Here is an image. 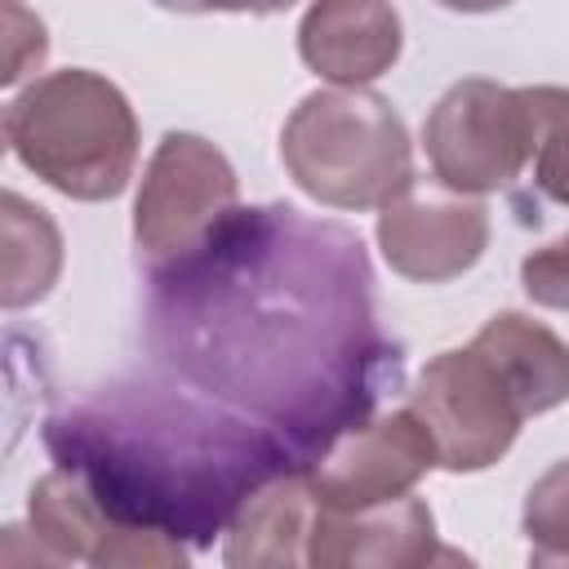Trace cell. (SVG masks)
Here are the masks:
<instances>
[{"mask_svg": "<svg viewBox=\"0 0 569 569\" xmlns=\"http://www.w3.org/2000/svg\"><path fill=\"white\" fill-rule=\"evenodd\" d=\"M156 369L222 400L311 467L400 382L360 236L293 204L236 209L204 244L147 271Z\"/></svg>", "mask_w": 569, "mask_h": 569, "instance_id": "obj_1", "label": "cell"}, {"mask_svg": "<svg viewBox=\"0 0 569 569\" xmlns=\"http://www.w3.org/2000/svg\"><path fill=\"white\" fill-rule=\"evenodd\" d=\"M40 436L111 520L191 547H209L267 480L298 467L262 422L173 378L89 387Z\"/></svg>", "mask_w": 569, "mask_h": 569, "instance_id": "obj_2", "label": "cell"}, {"mask_svg": "<svg viewBox=\"0 0 569 569\" xmlns=\"http://www.w3.org/2000/svg\"><path fill=\"white\" fill-rule=\"evenodd\" d=\"M4 142L36 178L71 200H116L138 164L129 98L84 67L31 80L4 107Z\"/></svg>", "mask_w": 569, "mask_h": 569, "instance_id": "obj_3", "label": "cell"}, {"mask_svg": "<svg viewBox=\"0 0 569 569\" xmlns=\"http://www.w3.org/2000/svg\"><path fill=\"white\" fill-rule=\"evenodd\" d=\"M289 178L329 209H382L413 182V147L396 107L365 89L338 84L307 93L280 129Z\"/></svg>", "mask_w": 569, "mask_h": 569, "instance_id": "obj_4", "label": "cell"}, {"mask_svg": "<svg viewBox=\"0 0 569 569\" xmlns=\"http://www.w3.org/2000/svg\"><path fill=\"white\" fill-rule=\"evenodd\" d=\"M405 405L427 422L440 467L458 476L493 467L529 418L502 365L476 342L431 356Z\"/></svg>", "mask_w": 569, "mask_h": 569, "instance_id": "obj_5", "label": "cell"}, {"mask_svg": "<svg viewBox=\"0 0 569 569\" xmlns=\"http://www.w3.org/2000/svg\"><path fill=\"white\" fill-rule=\"evenodd\" d=\"M240 209L231 160L200 133H164L133 200V244L147 271L204 244Z\"/></svg>", "mask_w": 569, "mask_h": 569, "instance_id": "obj_6", "label": "cell"}, {"mask_svg": "<svg viewBox=\"0 0 569 569\" xmlns=\"http://www.w3.org/2000/svg\"><path fill=\"white\" fill-rule=\"evenodd\" d=\"M422 147L436 182L462 196L511 187L533 160V111L525 89L485 76L449 84L422 124Z\"/></svg>", "mask_w": 569, "mask_h": 569, "instance_id": "obj_7", "label": "cell"}, {"mask_svg": "<svg viewBox=\"0 0 569 569\" xmlns=\"http://www.w3.org/2000/svg\"><path fill=\"white\" fill-rule=\"evenodd\" d=\"M440 467L427 422L400 405L338 436L311 467H302L316 502L325 507H373L413 493V485Z\"/></svg>", "mask_w": 569, "mask_h": 569, "instance_id": "obj_8", "label": "cell"}, {"mask_svg": "<svg viewBox=\"0 0 569 569\" xmlns=\"http://www.w3.org/2000/svg\"><path fill=\"white\" fill-rule=\"evenodd\" d=\"M489 244V209L453 187H418L391 196L378 213V249L387 267L418 284H445L480 262Z\"/></svg>", "mask_w": 569, "mask_h": 569, "instance_id": "obj_9", "label": "cell"}, {"mask_svg": "<svg viewBox=\"0 0 569 569\" xmlns=\"http://www.w3.org/2000/svg\"><path fill=\"white\" fill-rule=\"evenodd\" d=\"M27 520H31L40 560H58V565L84 560L98 569H111V565H142V569L147 565H160V569L178 565L182 569L187 565L182 542L111 520L93 502V493L62 467H53L49 476H40L31 485Z\"/></svg>", "mask_w": 569, "mask_h": 569, "instance_id": "obj_10", "label": "cell"}, {"mask_svg": "<svg viewBox=\"0 0 569 569\" xmlns=\"http://www.w3.org/2000/svg\"><path fill=\"white\" fill-rule=\"evenodd\" d=\"M316 498V493H311ZM462 551L440 547L436 516L422 498L405 493L373 507H311L307 525V565L316 569H418V565H458Z\"/></svg>", "mask_w": 569, "mask_h": 569, "instance_id": "obj_11", "label": "cell"}, {"mask_svg": "<svg viewBox=\"0 0 569 569\" xmlns=\"http://www.w3.org/2000/svg\"><path fill=\"white\" fill-rule=\"evenodd\" d=\"M405 44L391 0H311L298 22L302 62L329 84H369L396 67Z\"/></svg>", "mask_w": 569, "mask_h": 569, "instance_id": "obj_12", "label": "cell"}, {"mask_svg": "<svg viewBox=\"0 0 569 569\" xmlns=\"http://www.w3.org/2000/svg\"><path fill=\"white\" fill-rule=\"evenodd\" d=\"M311 485L302 467L267 480L227 529V565L236 569H289L307 565V525H311Z\"/></svg>", "mask_w": 569, "mask_h": 569, "instance_id": "obj_13", "label": "cell"}, {"mask_svg": "<svg viewBox=\"0 0 569 569\" xmlns=\"http://www.w3.org/2000/svg\"><path fill=\"white\" fill-rule=\"evenodd\" d=\"M471 342L485 347L502 365V373L520 391L529 418L569 400V347L547 325H538L520 311H498L485 320V329Z\"/></svg>", "mask_w": 569, "mask_h": 569, "instance_id": "obj_14", "label": "cell"}, {"mask_svg": "<svg viewBox=\"0 0 569 569\" xmlns=\"http://www.w3.org/2000/svg\"><path fill=\"white\" fill-rule=\"evenodd\" d=\"M62 267L58 227L44 209L27 204L22 196H4V307H27L49 293Z\"/></svg>", "mask_w": 569, "mask_h": 569, "instance_id": "obj_15", "label": "cell"}, {"mask_svg": "<svg viewBox=\"0 0 569 569\" xmlns=\"http://www.w3.org/2000/svg\"><path fill=\"white\" fill-rule=\"evenodd\" d=\"M533 111V187L569 204V89L565 84H533L525 89Z\"/></svg>", "mask_w": 569, "mask_h": 569, "instance_id": "obj_16", "label": "cell"}, {"mask_svg": "<svg viewBox=\"0 0 569 569\" xmlns=\"http://www.w3.org/2000/svg\"><path fill=\"white\" fill-rule=\"evenodd\" d=\"M525 538L533 565H569V458L533 480L525 498Z\"/></svg>", "mask_w": 569, "mask_h": 569, "instance_id": "obj_17", "label": "cell"}, {"mask_svg": "<svg viewBox=\"0 0 569 569\" xmlns=\"http://www.w3.org/2000/svg\"><path fill=\"white\" fill-rule=\"evenodd\" d=\"M520 284L538 307L551 311H569V236L533 249L520 262Z\"/></svg>", "mask_w": 569, "mask_h": 569, "instance_id": "obj_18", "label": "cell"}, {"mask_svg": "<svg viewBox=\"0 0 569 569\" xmlns=\"http://www.w3.org/2000/svg\"><path fill=\"white\" fill-rule=\"evenodd\" d=\"M4 22H9V62H4L0 80L13 84V80L27 76V67H40L44 62L49 40H44V22L31 18L27 9H18L13 0H4Z\"/></svg>", "mask_w": 569, "mask_h": 569, "instance_id": "obj_19", "label": "cell"}, {"mask_svg": "<svg viewBox=\"0 0 569 569\" xmlns=\"http://www.w3.org/2000/svg\"><path fill=\"white\" fill-rule=\"evenodd\" d=\"M173 13H280L298 0H156Z\"/></svg>", "mask_w": 569, "mask_h": 569, "instance_id": "obj_20", "label": "cell"}, {"mask_svg": "<svg viewBox=\"0 0 569 569\" xmlns=\"http://www.w3.org/2000/svg\"><path fill=\"white\" fill-rule=\"evenodd\" d=\"M436 4H445L453 13H493V9H507L511 0H436Z\"/></svg>", "mask_w": 569, "mask_h": 569, "instance_id": "obj_21", "label": "cell"}]
</instances>
